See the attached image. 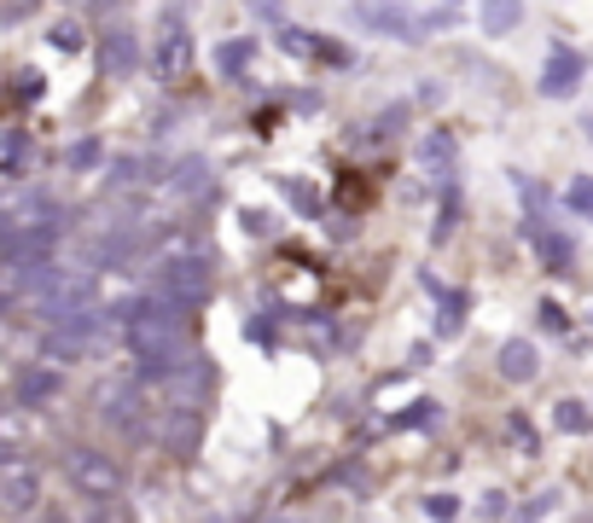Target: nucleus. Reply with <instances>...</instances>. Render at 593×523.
I'll return each mask as SVG.
<instances>
[{"instance_id":"f257e3e1","label":"nucleus","mask_w":593,"mask_h":523,"mask_svg":"<svg viewBox=\"0 0 593 523\" xmlns=\"http://www.w3.org/2000/svg\"><path fill=\"white\" fill-rule=\"evenodd\" d=\"M128 356H140L146 373H163V366L186 361V326H181V302H134L123 320Z\"/></svg>"},{"instance_id":"f03ea898","label":"nucleus","mask_w":593,"mask_h":523,"mask_svg":"<svg viewBox=\"0 0 593 523\" xmlns=\"http://www.w3.org/2000/svg\"><path fill=\"white\" fill-rule=\"evenodd\" d=\"M64 477L76 483V495H94V500H116L123 495V465L99 448H71L64 453Z\"/></svg>"},{"instance_id":"7ed1b4c3","label":"nucleus","mask_w":593,"mask_h":523,"mask_svg":"<svg viewBox=\"0 0 593 523\" xmlns=\"http://www.w3.org/2000/svg\"><path fill=\"white\" fill-rule=\"evenodd\" d=\"M210 262H198V257H175V262H163L158 267V291L169 302H181V309H198V302L210 297Z\"/></svg>"},{"instance_id":"20e7f679","label":"nucleus","mask_w":593,"mask_h":523,"mask_svg":"<svg viewBox=\"0 0 593 523\" xmlns=\"http://www.w3.org/2000/svg\"><path fill=\"white\" fill-rule=\"evenodd\" d=\"M541 94L547 99H576L582 94V53H570L565 41L547 47V71H541Z\"/></svg>"},{"instance_id":"39448f33","label":"nucleus","mask_w":593,"mask_h":523,"mask_svg":"<svg viewBox=\"0 0 593 523\" xmlns=\"http://www.w3.org/2000/svg\"><path fill=\"white\" fill-rule=\"evenodd\" d=\"M36 500H41V477H36V465H0V512H36Z\"/></svg>"},{"instance_id":"423d86ee","label":"nucleus","mask_w":593,"mask_h":523,"mask_svg":"<svg viewBox=\"0 0 593 523\" xmlns=\"http://www.w3.org/2000/svg\"><path fill=\"white\" fill-rule=\"evenodd\" d=\"M355 18L372 24V29H379V36H390V41H419V36H425V24H413L408 12L384 7V0H355Z\"/></svg>"},{"instance_id":"0eeeda50","label":"nucleus","mask_w":593,"mask_h":523,"mask_svg":"<svg viewBox=\"0 0 593 523\" xmlns=\"http://www.w3.org/2000/svg\"><path fill=\"white\" fill-rule=\"evenodd\" d=\"M99 71L106 76L140 71V41H134V29H106V41H99Z\"/></svg>"},{"instance_id":"6e6552de","label":"nucleus","mask_w":593,"mask_h":523,"mask_svg":"<svg viewBox=\"0 0 593 523\" xmlns=\"http://www.w3.org/2000/svg\"><path fill=\"white\" fill-rule=\"evenodd\" d=\"M99 413H106L116 431H134L140 425V384H106V390H99Z\"/></svg>"},{"instance_id":"1a4fd4ad","label":"nucleus","mask_w":593,"mask_h":523,"mask_svg":"<svg viewBox=\"0 0 593 523\" xmlns=\"http://www.w3.org/2000/svg\"><path fill=\"white\" fill-rule=\"evenodd\" d=\"M495 366H501V378H506V384H530V378L541 373V356H535V344H523V337H512V344H501Z\"/></svg>"},{"instance_id":"9d476101","label":"nucleus","mask_w":593,"mask_h":523,"mask_svg":"<svg viewBox=\"0 0 593 523\" xmlns=\"http://www.w3.org/2000/svg\"><path fill=\"white\" fill-rule=\"evenodd\" d=\"M64 390V378L53 373V366H29V373H18V401L24 408H41V401H53Z\"/></svg>"},{"instance_id":"9b49d317","label":"nucleus","mask_w":593,"mask_h":523,"mask_svg":"<svg viewBox=\"0 0 593 523\" xmlns=\"http://www.w3.org/2000/svg\"><path fill=\"white\" fill-rule=\"evenodd\" d=\"M186 64H193V36H186V29H169L163 47H158V76L175 82V76H186Z\"/></svg>"},{"instance_id":"f8f14e48","label":"nucleus","mask_w":593,"mask_h":523,"mask_svg":"<svg viewBox=\"0 0 593 523\" xmlns=\"http://www.w3.org/2000/svg\"><path fill=\"white\" fill-rule=\"evenodd\" d=\"M523 24V0H483V36H512Z\"/></svg>"},{"instance_id":"ddd939ff","label":"nucleus","mask_w":593,"mask_h":523,"mask_svg":"<svg viewBox=\"0 0 593 523\" xmlns=\"http://www.w3.org/2000/svg\"><path fill=\"white\" fill-rule=\"evenodd\" d=\"M553 431H565V436H588V431H593V408H588V401H576V396L553 401Z\"/></svg>"},{"instance_id":"4468645a","label":"nucleus","mask_w":593,"mask_h":523,"mask_svg":"<svg viewBox=\"0 0 593 523\" xmlns=\"http://www.w3.org/2000/svg\"><path fill=\"white\" fill-rule=\"evenodd\" d=\"M250 59H257V41H250V36L215 47V71H222V76H245V71H250Z\"/></svg>"},{"instance_id":"2eb2a0df","label":"nucleus","mask_w":593,"mask_h":523,"mask_svg":"<svg viewBox=\"0 0 593 523\" xmlns=\"http://www.w3.org/2000/svg\"><path fill=\"white\" fill-rule=\"evenodd\" d=\"M210 187V163L205 158H186L175 175H169V192H181V198H193V192H205Z\"/></svg>"},{"instance_id":"dca6fc26","label":"nucleus","mask_w":593,"mask_h":523,"mask_svg":"<svg viewBox=\"0 0 593 523\" xmlns=\"http://www.w3.org/2000/svg\"><path fill=\"white\" fill-rule=\"evenodd\" d=\"M466 309H471V302H466V291H460V297H443V314H436V332H443V337H460V332H466Z\"/></svg>"},{"instance_id":"f3484780","label":"nucleus","mask_w":593,"mask_h":523,"mask_svg":"<svg viewBox=\"0 0 593 523\" xmlns=\"http://www.w3.org/2000/svg\"><path fill=\"white\" fill-rule=\"evenodd\" d=\"M163 443L175 448V453H186V448L198 443V419H193V413H186V419L175 413V419H169V431H163Z\"/></svg>"},{"instance_id":"a211bd4d","label":"nucleus","mask_w":593,"mask_h":523,"mask_svg":"<svg viewBox=\"0 0 593 523\" xmlns=\"http://www.w3.org/2000/svg\"><path fill=\"white\" fill-rule=\"evenodd\" d=\"M541 257H547V267H570V257H576V245L565 239V233H541Z\"/></svg>"},{"instance_id":"6ab92c4d","label":"nucleus","mask_w":593,"mask_h":523,"mask_svg":"<svg viewBox=\"0 0 593 523\" xmlns=\"http://www.w3.org/2000/svg\"><path fill=\"white\" fill-rule=\"evenodd\" d=\"M506 436L518 443V453H541V436H535V425L523 413H506Z\"/></svg>"},{"instance_id":"aec40b11","label":"nucleus","mask_w":593,"mask_h":523,"mask_svg":"<svg viewBox=\"0 0 593 523\" xmlns=\"http://www.w3.org/2000/svg\"><path fill=\"white\" fill-rule=\"evenodd\" d=\"M24 158H29V140H24L18 128H12L7 140H0V169H12V175H18V163H24Z\"/></svg>"},{"instance_id":"412c9836","label":"nucleus","mask_w":593,"mask_h":523,"mask_svg":"<svg viewBox=\"0 0 593 523\" xmlns=\"http://www.w3.org/2000/svg\"><path fill=\"white\" fill-rule=\"evenodd\" d=\"M419 151H425L431 169H443V163L454 158V140H448V134H425V146H419Z\"/></svg>"},{"instance_id":"4be33fe9","label":"nucleus","mask_w":593,"mask_h":523,"mask_svg":"<svg viewBox=\"0 0 593 523\" xmlns=\"http://www.w3.org/2000/svg\"><path fill=\"white\" fill-rule=\"evenodd\" d=\"M565 204L576 210V215H593V180L582 175V180H570V192H565Z\"/></svg>"},{"instance_id":"5701e85b","label":"nucleus","mask_w":593,"mask_h":523,"mask_svg":"<svg viewBox=\"0 0 593 523\" xmlns=\"http://www.w3.org/2000/svg\"><path fill=\"white\" fill-rule=\"evenodd\" d=\"M99 158H106V146H99V140H76V146H71V158H64V163H71V169H94Z\"/></svg>"},{"instance_id":"b1692460","label":"nucleus","mask_w":593,"mask_h":523,"mask_svg":"<svg viewBox=\"0 0 593 523\" xmlns=\"http://www.w3.org/2000/svg\"><path fill=\"white\" fill-rule=\"evenodd\" d=\"M280 47H285V53H297V59H314V53H320V41L297 36V29H280Z\"/></svg>"},{"instance_id":"393cba45","label":"nucleus","mask_w":593,"mask_h":523,"mask_svg":"<svg viewBox=\"0 0 593 523\" xmlns=\"http://www.w3.org/2000/svg\"><path fill=\"white\" fill-rule=\"evenodd\" d=\"M425 512L431 518H460V495H425Z\"/></svg>"},{"instance_id":"a878e982","label":"nucleus","mask_w":593,"mask_h":523,"mask_svg":"<svg viewBox=\"0 0 593 523\" xmlns=\"http://www.w3.org/2000/svg\"><path fill=\"white\" fill-rule=\"evenodd\" d=\"M47 41H53L59 53H76V47H82V29H76V24H59L53 36H47Z\"/></svg>"},{"instance_id":"bb28decb","label":"nucleus","mask_w":593,"mask_h":523,"mask_svg":"<svg viewBox=\"0 0 593 523\" xmlns=\"http://www.w3.org/2000/svg\"><path fill=\"white\" fill-rule=\"evenodd\" d=\"M535 320H541V332H565V309H558V302H541Z\"/></svg>"},{"instance_id":"cd10ccee","label":"nucleus","mask_w":593,"mask_h":523,"mask_svg":"<svg viewBox=\"0 0 593 523\" xmlns=\"http://www.w3.org/2000/svg\"><path fill=\"white\" fill-rule=\"evenodd\" d=\"M553 512H558V488H547L541 500H530V506H523V518H553Z\"/></svg>"},{"instance_id":"c85d7f7f","label":"nucleus","mask_w":593,"mask_h":523,"mask_svg":"<svg viewBox=\"0 0 593 523\" xmlns=\"http://www.w3.org/2000/svg\"><path fill=\"white\" fill-rule=\"evenodd\" d=\"M506 512H512V500H506L501 488H489V495H483V518H506Z\"/></svg>"},{"instance_id":"c756f323","label":"nucleus","mask_w":593,"mask_h":523,"mask_svg":"<svg viewBox=\"0 0 593 523\" xmlns=\"http://www.w3.org/2000/svg\"><path fill=\"white\" fill-rule=\"evenodd\" d=\"M454 215H460V198H443V222H436V239H448V233H454Z\"/></svg>"},{"instance_id":"7c9ffc66","label":"nucleus","mask_w":593,"mask_h":523,"mask_svg":"<svg viewBox=\"0 0 593 523\" xmlns=\"http://www.w3.org/2000/svg\"><path fill=\"white\" fill-rule=\"evenodd\" d=\"M12 460H18V453H12L7 443H0V465H12Z\"/></svg>"},{"instance_id":"2f4dec72","label":"nucleus","mask_w":593,"mask_h":523,"mask_svg":"<svg viewBox=\"0 0 593 523\" xmlns=\"http://www.w3.org/2000/svg\"><path fill=\"white\" fill-rule=\"evenodd\" d=\"M257 12H280V0H257Z\"/></svg>"},{"instance_id":"473e14b6","label":"nucleus","mask_w":593,"mask_h":523,"mask_svg":"<svg viewBox=\"0 0 593 523\" xmlns=\"http://www.w3.org/2000/svg\"><path fill=\"white\" fill-rule=\"evenodd\" d=\"M582 134H588V146H593V116H582Z\"/></svg>"}]
</instances>
